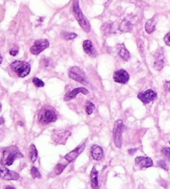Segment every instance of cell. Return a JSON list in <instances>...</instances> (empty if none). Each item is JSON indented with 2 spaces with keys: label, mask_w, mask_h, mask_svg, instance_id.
Instances as JSON below:
<instances>
[{
  "label": "cell",
  "mask_w": 170,
  "mask_h": 189,
  "mask_svg": "<svg viewBox=\"0 0 170 189\" xmlns=\"http://www.w3.org/2000/svg\"><path fill=\"white\" fill-rule=\"evenodd\" d=\"M23 155L20 153L18 147L10 146L5 148L2 153L1 163L4 166H11L17 158H23Z\"/></svg>",
  "instance_id": "cell-1"
},
{
  "label": "cell",
  "mask_w": 170,
  "mask_h": 189,
  "mask_svg": "<svg viewBox=\"0 0 170 189\" xmlns=\"http://www.w3.org/2000/svg\"><path fill=\"white\" fill-rule=\"evenodd\" d=\"M57 119V114L54 110L49 106L42 107L38 113V122L41 124H47L55 122Z\"/></svg>",
  "instance_id": "cell-2"
},
{
  "label": "cell",
  "mask_w": 170,
  "mask_h": 189,
  "mask_svg": "<svg viewBox=\"0 0 170 189\" xmlns=\"http://www.w3.org/2000/svg\"><path fill=\"white\" fill-rule=\"evenodd\" d=\"M10 67L13 72L18 77H25L29 75L31 71V66L28 62L23 61H15L10 65Z\"/></svg>",
  "instance_id": "cell-3"
},
{
  "label": "cell",
  "mask_w": 170,
  "mask_h": 189,
  "mask_svg": "<svg viewBox=\"0 0 170 189\" xmlns=\"http://www.w3.org/2000/svg\"><path fill=\"white\" fill-rule=\"evenodd\" d=\"M73 13L78 23L80 24L81 27L85 32H89L90 30V26L89 22L84 17L82 12L81 10L79 5V0H73Z\"/></svg>",
  "instance_id": "cell-4"
},
{
  "label": "cell",
  "mask_w": 170,
  "mask_h": 189,
  "mask_svg": "<svg viewBox=\"0 0 170 189\" xmlns=\"http://www.w3.org/2000/svg\"><path fill=\"white\" fill-rule=\"evenodd\" d=\"M123 121L121 119L116 120L113 129V139L114 143L117 148H121L122 143V133H123Z\"/></svg>",
  "instance_id": "cell-5"
},
{
  "label": "cell",
  "mask_w": 170,
  "mask_h": 189,
  "mask_svg": "<svg viewBox=\"0 0 170 189\" xmlns=\"http://www.w3.org/2000/svg\"><path fill=\"white\" fill-rule=\"evenodd\" d=\"M68 75L72 80H76L77 82H80L83 85H87V80L85 79V74L80 68L77 67H73L68 71Z\"/></svg>",
  "instance_id": "cell-6"
},
{
  "label": "cell",
  "mask_w": 170,
  "mask_h": 189,
  "mask_svg": "<svg viewBox=\"0 0 170 189\" xmlns=\"http://www.w3.org/2000/svg\"><path fill=\"white\" fill-rule=\"evenodd\" d=\"M71 134V131L68 130H56L52 133V140L57 144H65Z\"/></svg>",
  "instance_id": "cell-7"
},
{
  "label": "cell",
  "mask_w": 170,
  "mask_h": 189,
  "mask_svg": "<svg viewBox=\"0 0 170 189\" xmlns=\"http://www.w3.org/2000/svg\"><path fill=\"white\" fill-rule=\"evenodd\" d=\"M48 47H49V41L46 39H40L34 42V44L30 48V52L32 54L38 55Z\"/></svg>",
  "instance_id": "cell-8"
},
{
  "label": "cell",
  "mask_w": 170,
  "mask_h": 189,
  "mask_svg": "<svg viewBox=\"0 0 170 189\" xmlns=\"http://www.w3.org/2000/svg\"><path fill=\"white\" fill-rule=\"evenodd\" d=\"M156 98H157V93L151 89L138 94V99H139L144 105H148L150 102L155 101Z\"/></svg>",
  "instance_id": "cell-9"
},
{
  "label": "cell",
  "mask_w": 170,
  "mask_h": 189,
  "mask_svg": "<svg viewBox=\"0 0 170 189\" xmlns=\"http://www.w3.org/2000/svg\"><path fill=\"white\" fill-rule=\"evenodd\" d=\"M0 178L3 180H18L20 176L18 173L11 171L4 167H0Z\"/></svg>",
  "instance_id": "cell-10"
},
{
  "label": "cell",
  "mask_w": 170,
  "mask_h": 189,
  "mask_svg": "<svg viewBox=\"0 0 170 189\" xmlns=\"http://www.w3.org/2000/svg\"><path fill=\"white\" fill-rule=\"evenodd\" d=\"M85 148V144L83 143L81 145H79L78 147L73 149L72 151H71L70 153H68L67 155L65 156V159L68 162V163H72V161H74L76 158H77L78 156L80 155L81 153H82L84 149Z\"/></svg>",
  "instance_id": "cell-11"
},
{
  "label": "cell",
  "mask_w": 170,
  "mask_h": 189,
  "mask_svg": "<svg viewBox=\"0 0 170 189\" xmlns=\"http://www.w3.org/2000/svg\"><path fill=\"white\" fill-rule=\"evenodd\" d=\"M114 80L120 84H126L129 80V73L125 70L120 69L114 73Z\"/></svg>",
  "instance_id": "cell-12"
},
{
  "label": "cell",
  "mask_w": 170,
  "mask_h": 189,
  "mask_svg": "<svg viewBox=\"0 0 170 189\" xmlns=\"http://www.w3.org/2000/svg\"><path fill=\"white\" fill-rule=\"evenodd\" d=\"M164 56L163 53V49L160 48V51H158L155 53V62H154V68L157 71H161L164 67Z\"/></svg>",
  "instance_id": "cell-13"
},
{
  "label": "cell",
  "mask_w": 170,
  "mask_h": 189,
  "mask_svg": "<svg viewBox=\"0 0 170 189\" xmlns=\"http://www.w3.org/2000/svg\"><path fill=\"white\" fill-rule=\"evenodd\" d=\"M84 94V95H87L89 93L88 90H86L84 87H78V88H75L70 91L69 92H67L64 96V101H69L72 99H74L76 97L78 94Z\"/></svg>",
  "instance_id": "cell-14"
},
{
  "label": "cell",
  "mask_w": 170,
  "mask_h": 189,
  "mask_svg": "<svg viewBox=\"0 0 170 189\" xmlns=\"http://www.w3.org/2000/svg\"><path fill=\"white\" fill-rule=\"evenodd\" d=\"M135 163L139 166L140 169H146L150 168L154 165L153 160L149 157H137L135 158Z\"/></svg>",
  "instance_id": "cell-15"
},
{
  "label": "cell",
  "mask_w": 170,
  "mask_h": 189,
  "mask_svg": "<svg viewBox=\"0 0 170 189\" xmlns=\"http://www.w3.org/2000/svg\"><path fill=\"white\" fill-rule=\"evenodd\" d=\"M90 155L94 160L101 161L104 157V151L98 145H93L90 148Z\"/></svg>",
  "instance_id": "cell-16"
},
{
  "label": "cell",
  "mask_w": 170,
  "mask_h": 189,
  "mask_svg": "<svg viewBox=\"0 0 170 189\" xmlns=\"http://www.w3.org/2000/svg\"><path fill=\"white\" fill-rule=\"evenodd\" d=\"M83 49H84V52L86 54L89 55V56H90V57H95L96 52H95V47H94V45H93L91 41L85 40V41H83Z\"/></svg>",
  "instance_id": "cell-17"
},
{
  "label": "cell",
  "mask_w": 170,
  "mask_h": 189,
  "mask_svg": "<svg viewBox=\"0 0 170 189\" xmlns=\"http://www.w3.org/2000/svg\"><path fill=\"white\" fill-rule=\"evenodd\" d=\"M156 24H157V17H156V16L154 17V18L149 19V20L146 22V24H145V27H144V28H145V31H146V32L149 34L154 32L155 30V26H156Z\"/></svg>",
  "instance_id": "cell-18"
},
{
  "label": "cell",
  "mask_w": 170,
  "mask_h": 189,
  "mask_svg": "<svg viewBox=\"0 0 170 189\" xmlns=\"http://www.w3.org/2000/svg\"><path fill=\"white\" fill-rule=\"evenodd\" d=\"M90 181H91V187L92 189H99L98 182V172L95 167L90 172Z\"/></svg>",
  "instance_id": "cell-19"
},
{
  "label": "cell",
  "mask_w": 170,
  "mask_h": 189,
  "mask_svg": "<svg viewBox=\"0 0 170 189\" xmlns=\"http://www.w3.org/2000/svg\"><path fill=\"white\" fill-rule=\"evenodd\" d=\"M132 29H133V25L128 19H124L119 27V30L122 32H130Z\"/></svg>",
  "instance_id": "cell-20"
},
{
  "label": "cell",
  "mask_w": 170,
  "mask_h": 189,
  "mask_svg": "<svg viewBox=\"0 0 170 189\" xmlns=\"http://www.w3.org/2000/svg\"><path fill=\"white\" fill-rule=\"evenodd\" d=\"M119 56L124 60V61H129L130 59V54H129V52L128 50L125 48V47L122 45L120 52H119Z\"/></svg>",
  "instance_id": "cell-21"
},
{
  "label": "cell",
  "mask_w": 170,
  "mask_h": 189,
  "mask_svg": "<svg viewBox=\"0 0 170 189\" xmlns=\"http://www.w3.org/2000/svg\"><path fill=\"white\" fill-rule=\"evenodd\" d=\"M29 158L31 162L34 163L37 158V150L35 145L32 144L30 146V149H29Z\"/></svg>",
  "instance_id": "cell-22"
},
{
  "label": "cell",
  "mask_w": 170,
  "mask_h": 189,
  "mask_svg": "<svg viewBox=\"0 0 170 189\" xmlns=\"http://www.w3.org/2000/svg\"><path fill=\"white\" fill-rule=\"evenodd\" d=\"M52 67V60H50L49 58H42L41 61V67L43 69H50Z\"/></svg>",
  "instance_id": "cell-23"
},
{
  "label": "cell",
  "mask_w": 170,
  "mask_h": 189,
  "mask_svg": "<svg viewBox=\"0 0 170 189\" xmlns=\"http://www.w3.org/2000/svg\"><path fill=\"white\" fill-rule=\"evenodd\" d=\"M67 166V163H58V164L56 166V168H55L54 172H53V174H54L55 176H57V175H59V174H61Z\"/></svg>",
  "instance_id": "cell-24"
},
{
  "label": "cell",
  "mask_w": 170,
  "mask_h": 189,
  "mask_svg": "<svg viewBox=\"0 0 170 189\" xmlns=\"http://www.w3.org/2000/svg\"><path fill=\"white\" fill-rule=\"evenodd\" d=\"M61 36L65 40H73L77 37V34L74 32H63L61 34Z\"/></svg>",
  "instance_id": "cell-25"
},
{
  "label": "cell",
  "mask_w": 170,
  "mask_h": 189,
  "mask_svg": "<svg viewBox=\"0 0 170 189\" xmlns=\"http://www.w3.org/2000/svg\"><path fill=\"white\" fill-rule=\"evenodd\" d=\"M95 110V105L94 104L90 102V101H87L86 102V105H85V111H86V114H91Z\"/></svg>",
  "instance_id": "cell-26"
},
{
  "label": "cell",
  "mask_w": 170,
  "mask_h": 189,
  "mask_svg": "<svg viewBox=\"0 0 170 189\" xmlns=\"http://www.w3.org/2000/svg\"><path fill=\"white\" fill-rule=\"evenodd\" d=\"M31 175L33 178H41V174L38 171V169L35 168V167H32L31 169Z\"/></svg>",
  "instance_id": "cell-27"
},
{
  "label": "cell",
  "mask_w": 170,
  "mask_h": 189,
  "mask_svg": "<svg viewBox=\"0 0 170 189\" xmlns=\"http://www.w3.org/2000/svg\"><path fill=\"white\" fill-rule=\"evenodd\" d=\"M33 83L34 84V86H37V87H43L44 85H45L43 81L37 77H34L33 79Z\"/></svg>",
  "instance_id": "cell-28"
},
{
  "label": "cell",
  "mask_w": 170,
  "mask_h": 189,
  "mask_svg": "<svg viewBox=\"0 0 170 189\" xmlns=\"http://www.w3.org/2000/svg\"><path fill=\"white\" fill-rule=\"evenodd\" d=\"M161 153H162V154L164 156L165 158H168L170 161V148H168V147L163 148L162 150H161Z\"/></svg>",
  "instance_id": "cell-29"
},
{
  "label": "cell",
  "mask_w": 170,
  "mask_h": 189,
  "mask_svg": "<svg viewBox=\"0 0 170 189\" xmlns=\"http://www.w3.org/2000/svg\"><path fill=\"white\" fill-rule=\"evenodd\" d=\"M9 53H10L11 56H13V57L17 56L18 53V47H17V46H13V47L11 48L10 51H9Z\"/></svg>",
  "instance_id": "cell-30"
},
{
  "label": "cell",
  "mask_w": 170,
  "mask_h": 189,
  "mask_svg": "<svg viewBox=\"0 0 170 189\" xmlns=\"http://www.w3.org/2000/svg\"><path fill=\"white\" fill-rule=\"evenodd\" d=\"M158 166L161 168L162 169H164V170H168V166L165 163V161L163 160H159L158 161Z\"/></svg>",
  "instance_id": "cell-31"
},
{
  "label": "cell",
  "mask_w": 170,
  "mask_h": 189,
  "mask_svg": "<svg viewBox=\"0 0 170 189\" xmlns=\"http://www.w3.org/2000/svg\"><path fill=\"white\" fill-rule=\"evenodd\" d=\"M137 44H138V49L141 52V53L144 52V42L141 41V40H138L137 41Z\"/></svg>",
  "instance_id": "cell-32"
},
{
  "label": "cell",
  "mask_w": 170,
  "mask_h": 189,
  "mask_svg": "<svg viewBox=\"0 0 170 189\" xmlns=\"http://www.w3.org/2000/svg\"><path fill=\"white\" fill-rule=\"evenodd\" d=\"M163 40H164L165 44L168 46V47H170V32H168V33L165 35Z\"/></svg>",
  "instance_id": "cell-33"
},
{
  "label": "cell",
  "mask_w": 170,
  "mask_h": 189,
  "mask_svg": "<svg viewBox=\"0 0 170 189\" xmlns=\"http://www.w3.org/2000/svg\"><path fill=\"white\" fill-rule=\"evenodd\" d=\"M164 90L168 92H170V81H167L164 84Z\"/></svg>",
  "instance_id": "cell-34"
},
{
  "label": "cell",
  "mask_w": 170,
  "mask_h": 189,
  "mask_svg": "<svg viewBox=\"0 0 170 189\" xmlns=\"http://www.w3.org/2000/svg\"><path fill=\"white\" fill-rule=\"evenodd\" d=\"M136 151H137V148H133V149H129L128 153H129V154H130V155H133Z\"/></svg>",
  "instance_id": "cell-35"
},
{
  "label": "cell",
  "mask_w": 170,
  "mask_h": 189,
  "mask_svg": "<svg viewBox=\"0 0 170 189\" xmlns=\"http://www.w3.org/2000/svg\"><path fill=\"white\" fill-rule=\"evenodd\" d=\"M5 189H15L13 186H7L5 187Z\"/></svg>",
  "instance_id": "cell-36"
},
{
  "label": "cell",
  "mask_w": 170,
  "mask_h": 189,
  "mask_svg": "<svg viewBox=\"0 0 170 189\" xmlns=\"http://www.w3.org/2000/svg\"><path fill=\"white\" fill-rule=\"evenodd\" d=\"M3 122H4V120H3V117H0V124H3Z\"/></svg>",
  "instance_id": "cell-37"
},
{
  "label": "cell",
  "mask_w": 170,
  "mask_h": 189,
  "mask_svg": "<svg viewBox=\"0 0 170 189\" xmlns=\"http://www.w3.org/2000/svg\"><path fill=\"white\" fill-rule=\"evenodd\" d=\"M2 62H3V57H2L1 54H0V64H1Z\"/></svg>",
  "instance_id": "cell-38"
}]
</instances>
